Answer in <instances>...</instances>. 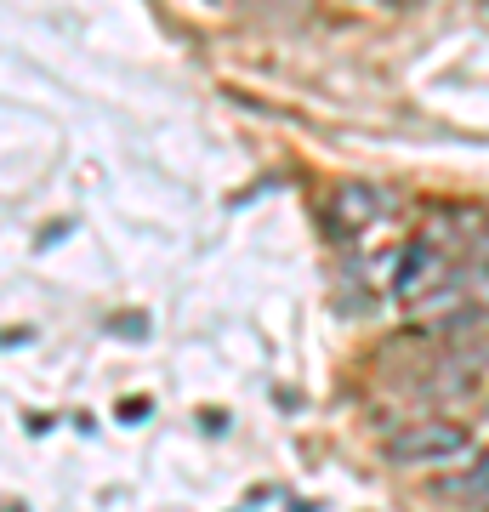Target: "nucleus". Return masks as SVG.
Returning a JSON list of instances; mask_svg holds the SVG:
<instances>
[{"label":"nucleus","instance_id":"f257e3e1","mask_svg":"<svg viewBox=\"0 0 489 512\" xmlns=\"http://www.w3.org/2000/svg\"><path fill=\"white\" fill-rule=\"evenodd\" d=\"M472 433L467 427H455L444 416H421L410 427H399L393 439H387V461H399V467H421V461H455L467 456Z\"/></svg>","mask_w":489,"mask_h":512},{"label":"nucleus","instance_id":"f03ea898","mask_svg":"<svg viewBox=\"0 0 489 512\" xmlns=\"http://www.w3.org/2000/svg\"><path fill=\"white\" fill-rule=\"evenodd\" d=\"M381 211H393V194H376V188L364 183H347L336 194V217H342V234H359L364 222H376Z\"/></svg>","mask_w":489,"mask_h":512},{"label":"nucleus","instance_id":"7ed1b4c3","mask_svg":"<svg viewBox=\"0 0 489 512\" xmlns=\"http://www.w3.org/2000/svg\"><path fill=\"white\" fill-rule=\"evenodd\" d=\"M450 495H467V501H484L489 507V456L467 473V484H450Z\"/></svg>","mask_w":489,"mask_h":512}]
</instances>
